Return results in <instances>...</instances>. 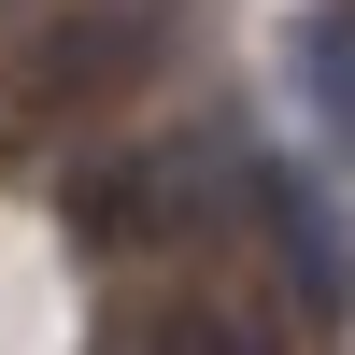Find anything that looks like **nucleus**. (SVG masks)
<instances>
[{
	"instance_id": "7ed1b4c3",
	"label": "nucleus",
	"mask_w": 355,
	"mask_h": 355,
	"mask_svg": "<svg viewBox=\"0 0 355 355\" xmlns=\"http://www.w3.org/2000/svg\"><path fill=\"white\" fill-rule=\"evenodd\" d=\"M299 100L355 142V0H313L299 15Z\"/></svg>"
},
{
	"instance_id": "20e7f679",
	"label": "nucleus",
	"mask_w": 355,
	"mask_h": 355,
	"mask_svg": "<svg viewBox=\"0 0 355 355\" xmlns=\"http://www.w3.org/2000/svg\"><path fill=\"white\" fill-rule=\"evenodd\" d=\"M256 214H270V242L299 256V284H313V299L341 313V299H355V270H341V242H327V214H313V199L284 185V171H256Z\"/></svg>"
},
{
	"instance_id": "f03ea898",
	"label": "nucleus",
	"mask_w": 355,
	"mask_h": 355,
	"mask_svg": "<svg viewBox=\"0 0 355 355\" xmlns=\"http://www.w3.org/2000/svg\"><path fill=\"white\" fill-rule=\"evenodd\" d=\"M128 71H142V15H57L28 43V100H100Z\"/></svg>"
},
{
	"instance_id": "f257e3e1",
	"label": "nucleus",
	"mask_w": 355,
	"mask_h": 355,
	"mask_svg": "<svg viewBox=\"0 0 355 355\" xmlns=\"http://www.w3.org/2000/svg\"><path fill=\"white\" fill-rule=\"evenodd\" d=\"M71 227L85 242H171V227H185V157H114V171H85L71 185Z\"/></svg>"
},
{
	"instance_id": "39448f33",
	"label": "nucleus",
	"mask_w": 355,
	"mask_h": 355,
	"mask_svg": "<svg viewBox=\"0 0 355 355\" xmlns=\"http://www.w3.org/2000/svg\"><path fill=\"white\" fill-rule=\"evenodd\" d=\"M157 355H256L227 313H157Z\"/></svg>"
}]
</instances>
